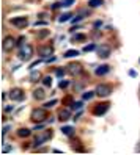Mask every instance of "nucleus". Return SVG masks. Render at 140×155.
Listing matches in <instances>:
<instances>
[{
  "instance_id": "35",
  "label": "nucleus",
  "mask_w": 140,
  "mask_h": 155,
  "mask_svg": "<svg viewBox=\"0 0 140 155\" xmlns=\"http://www.w3.org/2000/svg\"><path fill=\"white\" fill-rule=\"evenodd\" d=\"M41 25H47V22H44V21H38V22H35V27H41Z\"/></svg>"
},
{
  "instance_id": "12",
  "label": "nucleus",
  "mask_w": 140,
  "mask_h": 155,
  "mask_svg": "<svg viewBox=\"0 0 140 155\" xmlns=\"http://www.w3.org/2000/svg\"><path fill=\"white\" fill-rule=\"evenodd\" d=\"M71 119V110L68 108H63V110L58 111V121H68Z\"/></svg>"
},
{
  "instance_id": "20",
  "label": "nucleus",
  "mask_w": 140,
  "mask_h": 155,
  "mask_svg": "<svg viewBox=\"0 0 140 155\" xmlns=\"http://www.w3.org/2000/svg\"><path fill=\"white\" fill-rule=\"evenodd\" d=\"M102 3H104V0H90V2H88V5H90L91 8H98V6H101Z\"/></svg>"
},
{
  "instance_id": "11",
  "label": "nucleus",
  "mask_w": 140,
  "mask_h": 155,
  "mask_svg": "<svg viewBox=\"0 0 140 155\" xmlns=\"http://www.w3.org/2000/svg\"><path fill=\"white\" fill-rule=\"evenodd\" d=\"M38 53L41 55V58H49V55H52L54 53V49L52 47H49V45H46V47H41V49H38Z\"/></svg>"
},
{
  "instance_id": "21",
  "label": "nucleus",
  "mask_w": 140,
  "mask_h": 155,
  "mask_svg": "<svg viewBox=\"0 0 140 155\" xmlns=\"http://www.w3.org/2000/svg\"><path fill=\"white\" fill-rule=\"evenodd\" d=\"M95 94H96V91H95V93H93V91H87V93L82 94V99L83 100H90V99H93V96H95Z\"/></svg>"
},
{
  "instance_id": "9",
  "label": "nucleus",
  "mask_w": 140,
  "mask_h": 155,
  "mask_svg": "<svg viewBox=\"0 0 140 155\" xmlns=\"http://www.w3.org/2000/svg\"><path fill=\"white\" fill-rule=\"evenodd\" d=\"M96 52H98V57L99 58H102V60H106V58H109V55H110V47L109 45H99V47H96Z\"/></svg>"
},
{
  "instance_id": "10",
  "label": "nucleus",
  "mask_w": 140,
  "mask_h": 155,
  "mask_svg": "<svg viewBox=\"0 0 140 155\" xmlns=\"http://www.w3.org/2000/svg\"><path fill=\"white\" fill-rule=\"evenodd\" d=\"M68 72L71 75H79V74L83 72V68H82V64H79V63H71V64L68 66Z\"/></svg>"
},
{
  "instance_id": "8",
  "label": "nucleus",
  "mask_w": 140,
  "mask_h": 155,
  "mask_svg": "<svg viewBox=\"0 0 140 155\" xmlns=\"http://www.w3.org/2000/svg\"><path fill=\"white\" fill-rule=\"evenodd\" d=\"M10 99L11 100H22L24 97H25V94H24V91L21 89V88H13L11 91H10Z\"/></svg>"
},
{
  "instance_id": "4",
  "label": "nucleus",
  "mask_w": 140,
  "mask_h": 155,
  "mask_svg": "<svg viewBox=\"0 0 140 155\" xmlns=\"http://www.w3.org/2000/svg\"><path fill=\"white\" fill-rule=\"evenodd\" d=\"M112 94V86L110 85H106V83H101L96 86V96L99 97H107Z\"/></svg>"
},
{
  "instance_id": "14",
  "label": "nucleus",
  "mask_w": 140,
  "mask_h": 155,
  "mask_svg": "<svg viewBox=\"0 0 140 155\" xmlns=\"http://www.w3.org/2000/svg\"><path fill=\"white\" fill-rule=\"evenodd\" d=\"M61 133H63V135H66V136H74V133H76V130H74V127L65 125V127H61Z\"/></svg>"
},
{
  "instance_id": "15",
  "label": "nucleus",
  "mask_w": 140,
  "mask_h": 155,
  "mask_svg": "<svg viewBox=\"0 0 140 155\" xmlns=\"http://www.w3.org/2000/svg\"><path fill=\"white\" fill-rule=\"evenodd\" d=\"M44 96H46V93H44V89H43V88H38V89H35V91H33V97H35L36 100H43Z\"/></svg>"
},
{
  "instance_id": "27",
  "label": "nucleus",
  "mask_w": 140,
  "mask_h": 155,
  "mask_svg": "<svg viewBox=\"0 0 140 155\" xmlns=\"http://www.w3.org/2000/svg\"><path fill=\"white\" fill-rule=\"evenodd\" d=\"M71 108H72V110H80V108H82V102H72Z\"/></svg>"
},
{
  "instance_id": "13",
  "label": "nucleus",
  "mask_w": 140,
  "mask_h": 155,
  "mask_svg": "<svg viewBox=\"0 0 140 155\" xmlns=\"http://www.w3.org/2000/svg\"><path fill=\"white\" fill-rule=\"evenodd\" d=\"M109 71H110V66L109 64H101V66L96 68L95 74L96 75H106V74H109Z\"/></svg>"
},
{
  "instance_id": "39",
  "label": "nucleus",
  "mask_w": 140,
  "mask_h": 155,
  "mask_svg": "<svg viewBox=\"0 0 140 155\" xmlns=\"http://www.w3.org/2000/svg\"><path fill=\"white\" fill-rule=\"evenodd\" d=\"M43 127H44L43 124H40V125H35V129H33V130H41V129H43Z\"/></svg>"
},
{
  "instance_id": "18",
  "label": "nucleus",
  "mask_w": 140,
  "mask_h": 155,
  "mask_svg": "<svg viewBox=\"0 0 140 155\" xmlns=\"http://www.w3.org/2000/svg\"><path fill=\"white\" fill-rule=\"evenodd\" d=\"M40 78H41V74H40V72L38 71H33L32 69V74H30V81H40Z\"/></svg>"
},
{
  "instance_id": "24",
  "label": "nucleus",
  "mask_w": 140,
  "mask_h": 155,
  "mask_svg": "<svg viewBox=\"0 0 140 155\" xmlns=\"http://www.w3.org/2000/svg\"><path fill=\"white\" fill-rule=\"evenodd\" d=\"M57 105V99H52L51 102H46L44 104V108H52V107H55Z\"/></svg>"
},
{
  "instance_id": "1",
  "label": "nucleus",
  "mask_w": 140,
  "mask_h": 155,
  "mask_svg": "<svg viewBox=\"0 0 140 155\" xmlns=\"http://www.w3.org/2000/svg\"><path fill=\"white\" fill-rule=\"evenodd\" d=\"M46 117H47V108H35L32 111V121L35 122H43Z\"/></svg>"
},
{
  "instance_id": "3",
  "label": "nucleus",
  "mask_w": 140,
  "mask_h": 155,
  "mask_svg": "<svg viewBox=\"0 0 140 155\" xmlns=\"http://www.w3.org/2000/svg\"><path fill=\"white\" fill-rule=\"evenodd\" d=\"M51 138H52V132H51V130H46L44 133L36 135V136H35V140H33V147H38V146L44 144L46 141H49Z\"/></svg>"
},
{
  "instance_id": "29",
  "label": "nucleus",
  "mask_w": 140,
  "mask_h": 155,
  "mask_svg": "<svg viewBox=\"0 0 140 155\" xmlns=\"http://www.w3.org/2000/svg\"><path fill=\"white\" fill-rule=\"evenodd\" d=\"M69 83L68 81H65V80H60V83H58V86H60V89H63V88H66Z\"/></svg>"
},
{
  "instance_id": "7",
  "label": "nucleus",
  "mask_w": 140,
  "mask_h": 155,
  "mask_svg": "<svg viewBox=\"0 0 140 155\" xmlns=\"http://www.w3.org/2000/svg\"><path fill=\"white\" fill-rule=\"evenodd\" d=\"M10 24L11 25H14V27H17V28H24V27H27L29 25V21H27V17H13V19L10 21Z\"/></svg>"
},
{
  "instance_id": "32",
  "label": "nucleus",
  "mask_w": 140,
  "mask_h": 155,
  "mask_svg": "<svg viewBox=\"0 0 140 155\" xmlns=\"http://www.w3.org/2000/svg\"><path fill=\"white\" fill-rule=\"evenodd\" d=\"M40 63H41V60H36V61H33V63H32V64H30V69H35L36 66H38V64H40Z\"/></svg>"
},
{
  "instance_id": "37",
  "label": "nucleus",
  "mask_w": 140,
  "mask_h": 155,
  "mask_svg": "<svg viewBox=\"0 0 140 155\" xmlns=\"http://www.w3.org/2000/svg\"><path fill=\"white\" fill-rule=\"evenodd\" d=\"M129 75H131V77H137V72H135L134 69H131V71H129Z\"/></svg>"
},
{
  "instance_id": "28",
  "label": "nucleus",
  "mask_w": 140,
  "mask_h": 155,
  "mask_svg": "<svg viewBox=\"0 0 140 155\" xmlns=\"http://www.w3.org/2000/svg\"><path fill=\"white\" fill-rule=\"evenodd\" d=\"M74 2H76V0H63V6H65V8H68V6H71Z\"/></svg>"
},
{
  "instance_id": "5",
  "label": "nucleus",
  "mask_w": 140,
  "mask_h": 155,
  "mask_svg": "<svg viewBox=\"0 0 140 155\" xmlns=\"http://www.w3.org/2000/svg\"><path fill=\"white\" fill-rule=\"evenodd\" d=\"M16 45H17V41L13 38V36H6V38L3 39V42H2V49L5 52H11Z\"/></svg>"
},
{
  "instance_id": "31",
  "label": "nucleus",
  "mask_w": 140,
  "mask_h": 155,
  "mask_svg": "<svg viewBox=\"0 0 140 155\" xmlns=\"http://www.w3.org/2000/svg\"><path fill=\"white\" fill-rule=\"evenodd\" d=\"M24 42H25V38H24V36H21V38L17 39V45H19V47H22Z\"/></svg>"
},
{
  "instance_id": "23",
  "label": "nucleus",
  "mask_w": 140,
  "mask_h": 155,
  "mask_svg": "<svg viewBox=\"0 0 140 155\" xmlns=\"http://www.w3.org/2000/svg\"><path fill=\"white\" fill-rule=\"evenodd\" d=\"M47 35H49V30H43V31H40V33H36V38L43 39V38H46Z\"/></svg>"
},
{
  "instance_id": "25",
  "label": "nucleus",
  "mask_w": 140,
  "mask_h": 155,
  "mask_svg": "<svg viewBox=\"0 0 140 155\" xmlns=\"http://www.w3.org/2000/svg\"><path fill=\"white\" fill-rule=\"evenodd\" d=\"M96 49V44H88L83 47V52H91V50H95Z\"/></svg>"
},
{
  "instance_id": "22",
  "label": "nucleus",
  "mask_w": 140,
  "mask_h": 155,
  "mask_svg": "<svg viewBox=\"0 0 140 155\" xmlns=\"http://www.w3.org/2000/svg\"><path fill=\"white\" fill-rule=\"evenodd\" d=\"M43 85H44V86H47V88H51V86H52V77L46 75V77L43 78Z\"/></svg>"
},
{
  "instance_id": "36",
  "label": "nucleus",
  "mask_w": 140,
  "mask_h": 155,
  "mask_svg": "<svg viewBox=\"0 0 140 155\" xmlns=\"http://www.w3.org/2000/svg\"><path fill=\"white\" fill-rule=\"evenodd\" d=\"M13 150V147H10V146H6V147H3V153H6V152H11Z\"/></svg>"
},
{
  "instance_id": "38",
  "label": "nucleus",
  "mask_w": 140,
  "mask_h": 155,
  "mask_svg": "<svg viewBox=\"0 0 140 155\" xmlns=\"http://www.w3.org/2000/svg\"><path fill=\"white\" fill-rule=\"evenodd\" d=\"M93 25H95V28H98V27H101V25H102V22H101V21H96Z\"/></svg>"
},
{
  "instance_id": "33",
  "label": "nucleus",
  "mask_w": 140,
  "mask_h": 155,
  "mask_svg": "<svg viewBox=\"0 0 140 155\" xmlns=\"http://www.w3.org/2000/svg\"><path fill=\"white\" fill-rule=\"evenodd\" d=\"M10 129H11L10 125H5V127H3V130H2V136H5V135H6V132L10 130Z\"/></svg>"
},
{
  "instance_id": "30",
  "label": "nucleus",
  "mask_w": 140,
  "mask_h": 155,
  "mask_svg": "<svg viewBox=\"0 0 140 155\" xmlns=\"http://www.w3.org/2000/svg\"><path fill=\"white\" fill-rule=\"evenodd\" d=\"M55 74H57V77H63L65 75V69H57V71H55Z\"/></svg>"
},
{
  "instance_id": "16",
  "label": "nucleus",
  "mask_w": 140,
  "mask_h": 155,
  "mask_svg": "<svg viewBox=\"0 0 140 155\" xmlns=\"http://www.w3.org/2000/svg\"><path fill=\"white\" fill-rule=\"evenodd\" d=\"M32 130L27 129V127H22V129L17 130V136H21V138H27V136H30Z\"/></svg>"
},
{
  "instance_id": "6",
  "label": "nucleus",
  "mask_w": 140,
  "mask_h": 155,
  "mask_svg": "<svg viewBox=\"0 0 140 155\" xmlns=\"http://www.w3.org/2000/svg\"><path fill=\"white\" fill-rule=\"evenodd\" d=\"M109 108H110V104L109 102L98 104L95 108H93V114H95V116H102V114H106L109 111Z\"/></svg>"
},
{
  "instance_id": "19",
  "label": "nucleus",
  "mask_w": 140,
  "mask_h": 155,
  "mask_svg": "<svg viewBox=\"0 0 140 155\" xmlns=\"http://www.w3.org/2000/svg\"><path fill=\"white\" fill-rule=\"evenodd\" d=\"M79 55V50H68V52H65V58H72V57H77Z\"/></svg>"
},
{
  "instance_id": "17",
  "label": "nucleus",
  "mask_w": 140,
  "mask_h": 155,
  "mask_svg": "<svg viewBox=\"0 0 140 155\" xmlns=\"http://www.w3.org/2000/svg\"><path fill=\"white\" fill-rule=\"evenodd\" d=\"M71 17H72V14H71V13H65V14H61V16L58 17V22H60V24L68 22V21L71 19Z\"/></svg>"
},
{
  "instance_id": "26",
  "label": "nucleus",
  "mask_w": 140,
  "mask_h": 155,
  "mask_svg": "<svg viewBox=\"0 0 140 155\" xmlns=\"http://www.w3.org/2000/svg\"><path fill=\"white\" fill-rule=\"evenodd\" d=\"M72 41H85V35H74Z\"/></svg>"
},
{
  "instance_id": "2",
  "label": "nucleus",
  "mask_w": 140,
  "mask_h": 155,
  "mask_svg": "<svg viewBox=\"0 0 140 155\" xmlns=\"http://www.w3.org/2000/svg\"><path fill=\"white\" fill-rule=\"evenodd\" d=\"M32 57H33V47L30 44H24L21 47V52H19V60L21 61H29Z\"/></svg>"
},
{
  "instance_id": "34",
  "label": "nucleus",
  "mask_w": 140,
  "mask_h": 155,
  "mask_svg": "<svg viewBox=\"0 0 140 155\" xmlns=\"http://www.w3.org/2000/svg\"><path fill=\"white\" fill-rule=\"evenodd\" d=\"M13 110H14V107H13V105H11V107H5V108H3V111H5V113H10V111H13Z\"/></svg>"
}]
</instances>
